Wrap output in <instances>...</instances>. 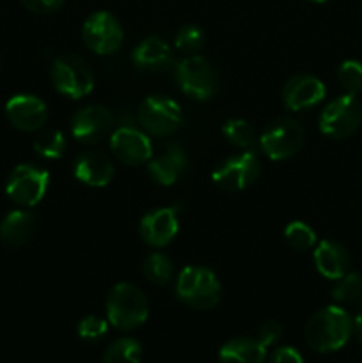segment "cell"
Instances as JSON below:
<instances>
[{
  "instance_id": "cell-24",
  "label": "cell",
  "mask_w": 362,
  "mask_h": 363,
  "mask_svg": "<svg viewBox=\"0 0 362 363\" xmlns=\"http://www.w3.org/2000/svg\"><path fill=\"white\" fill-rule=\"evenodd\" d=\"M67 142L66 137L57 128H46L38 133L34 138V151L38 152L41 158L46 160H59L60 156L66 152Z\"/></svg>"
},
{
  "instance_id": "cell-4",
  "label": "cell",
  "mask_w": 362,
  "mask_h": 363,
  "mask_svg": "<svg viewBox=\"0 0 362 363\" xmlns=\"http://www.w3.org/2000/svg\"><path fill=\"white\" fill-rule=\"evenodd\" d=\"M52 84L62 96L80 99L91 94L96 78L91 64L75 53L59 55L52 64Z\"/></svg>"
},
{
  "instance_id": "cell-32",
  "label": "cell",
  "mask_w": 362,
  "mask_h": 363,
  "mask_svg": "<svg viewBox=\"0 0 362 363\" xmlns=\"http://www.w3.org/2000/svg\"><path fill=\"white\" fill-rule=\"evenodd\" d=\"M283 337V326L277 321H265L258 330V340L265 347L272 346V344L279 342Z\"/></svg>"
},
{
  "instance_id": "cell-22",
  "label": "cell",
  "mask_w": 362,
  "mask_h": 363,
  "mask_svg": "<svg viewBox=\"0 0 362 363\" xmlns=\"http://www.w3.org/2000/svg\"><path fill=\"white\" fill-rule=\"evenodd\" d=\"M220 363H265L266 347L258 339L236 337L219 351Z\"/></svg>"
},
{
  "instance_id": "cell-36",
  "label": "cell",
  "mask_w": 362,
  "mask_h": 363,
  "mask_svg": "<svg viewBox=\"0 0 362 363\" xmlns=\"http://www.w3.org/2000/svg\"><path fill=\"white\" fill-rule=\"evenodd\" d=\"M309 2H314V4H327V2H332V0H309Z\"/></svg>"
},
{
  "instance_id": "cell-5",
  "label": "cell",
  "mask_w": 362,
  "mask_h": 363,
  "mask_svg": "<svg viewBox=\"0 0 362 363\" xmlns=\"http://www.w3.org/2000/svg\"><path fill=\"white\" fill-rule=\"evenodd\" d=\"M305 130L293 117H277L263 130L259 147L273 162H284L297 155L304 145Z\"/></svg>"
},
{
  "instance_id": "cell-3",
  "label": "cell",
  "mask_w": 362,
  "mask_h": 363,
  "mask_svg": "<svg viewBox=\"0 0 362 363\" xmlns=\"http://www.w3.org/2000/svg\"><path fill=\"white\" fill-rule=\"evenodd\" d=\"M176 294L185 305L195 311H209L222 298V286L212 269L204 266H187L176 280Z\"/></svg>"
},
{
  "instance_id": "cell-30",
  "label": "cell",
  "mask_w": 362,
  "mask_h": 363,
  "mask_svg": "<svg viewBox=\"0 0 362 363\" xmlns=\"http://www.w3.org/2000/svg\"><path fill=\"white\" fill-rule=\"evenodd\" d=\"M337 82L346 91V94L357 96L358 92H362V62L344 60L337 67Z\"/></svg>"
},
{
  "instance_id": "cell-21",
  "label": "cell",
  "mask_w": 362,
  "mask_h": 363,
  "mask_svg": "<svg viewBox=\"0 0 362 363\" xmlns=\"http://www.w3.org/2000/svg\"><path fill=\"white\" fill-rule=\"evenodd\" d=\"M34 230L35 216L25 209H14L0 222V241L11 248L23 247L34 236Z\"/></svg>"
},
{
  "instance_id": "cell-8",
  "label": "cell",
  "mask_w": 362,
  "mask_h": 363,
  "mask_svg": "<svg viewBox=\"0 0 362 363\" xmlns=\"http://www.w3.org/2000/svg\"><path fill=\"white\" fill-rule=\"evenodd\" d=\"M50 174L34 163H21L14 167L6 183V194L14 204L32 208L39 204L48 190Z\"/></svg>"
},
{
  "instance_id": "cell-11",
  "label": "cell",
  "mask_w": 362,
  "mask_h": 363,
  "mask_svg": "<svg viewBox=\"0 0 362 363\" xmlns=\"http://www.w3.org/2000/svg\"><path fill=\"white\" fill-rule=\"evenodd\" d=\"M82 39L91 52L98 55H109L121 48L124 32L114 14L106 11H96L89 14L82 27Z\"/></svg>"
},
{
  "instance_id": "cell-23",
  "label": "cell",
  "mask_w": 362,
  "mask_h": 363,
  "mask_svg": "<svg viewBox=\"0 0 362 363\" xmlns=\"http://www.w3.org/2000/svg\"><path fill=\"white\" fill-rule=\"evenodd\" d=\"M142 273H144L146 280L155 286H167L172 279L174 266L169 255L162 254V252H153L142 262Z\"/></svg>"
},
{
  "instance_id": "cell-2",
  "label": "cell",
  "mask_w": 362,
  "mask_h": 363,
  "mask_svg": "<svg viewBox=\"0 0 362 363\" xmlns=\"http://www.w3.org/2000/svg\"><path fill=\"white\" fill-rule=\"evenodd\" d=\"M149 315V301L137 286L119 282L106 296V318L114 328L131 332L146 323Z\"/></svg>"
},
{
  "instance_id": "cell-6",
  "label": "cell",
  "mask_w": 362,
  "mask_h": 363,
  "mask_svg": "<svg viewBox=\"0 0 362 363\" xmlns=\"http://www.w3.org/2000/svg\"><path fill=\"white\" fill-rule=\"evenodd\" d=\"M176 84L188 98L206 101L219 91V74L204 57L187 55L174 69Z\"/></svg>"
},
{
  "instance_id": "cell-7",
  "label": "cell",
  "mask_w": 362,
  "mask_h": 363,
  "mask_svg": "<svg viewBox=\"0 0 362 363\" xmlns=\"http://www.w3.org/2000/svg\"><path fill=\"white\" fill-rule=\"evenodd\" d=\"M138 123L148 135L169 137L180 130L183 113L172 98L163 94L148 96L138 106Z\"/></svg>"
},
{
  "instance_id": "cell-12",
  "label": "cell",
  "mask_w": 362,
  "mask_h": 363,
  "mask_svg": "<svg viewBox=\"0 0 362 363\" xmlns=\"http://www.w3.org/2000/svg\"><path fill=\"white\" fill-rule=\"evenodd\" d=\"M112 155L130 167L144 165L151 160L153 145L149 135L135 126H119L110 135Z\"/></svg>"
},
{
  "instance_id": "cell-33",
  "label": "cell",
  "mask_w": 362,
  "mask_h": 363,
  "mask_svg": "<svg viewBox=\"0 0 362 363\" xmlns=\"http://www.w3.org/2000/svg\"><path fill=\"white\" fill-rule=\"evenodd\" d=\"M31 13L52 14L62 7L64 0H20Z\"/></svg>"
},
{
  "instance_id": "cell-10",
  "label": "cell",
  "mask_w": 362,
  "mask_h": 363,
  "mask_svg": "<svg viewBox=\"0 0 362 363\" xmlns=\"http://www.w3.org/2000/svg\"><path fill=\"white\" fill-rule=\"evenodd\" d=\"M261 174V162L252 151L224 160L212 172V181L224 191H241L254 184Z\"/></svg>"
},
{
  "instance_id": "cell-9",
  "label": "cell",
  "mask_w": 362,
  "mask_h": 363,
  "mask_svg": "<svg viewBox=\"0 0 362 363\" xmlns=\"http://www.w3.org/2000/svg\"><path fill=\"white\" fill-rule=\"evenodd\" d=\"M362 123V105L353 94L337 96L319 113V131L330 138H346Z\"/></svg>"
},
{
  "instance_id": "cell-31",
  "label": "cell",
  "mask_w": 362,
  "mask_h": 363,
  "mask_svg": "<svg viewBox=\"0 0 362 363\" xmlns=\"http://www.w3.org/2000/svg\"><path fill=\"white\" fill-rule=\"evenodd\" d=\"M78 337L89 342H94V340L103 339L109 332V321L98 318V315H87V318L82 319L77 326Z\"/></svg>"
},
{
  "instance_id": "cell-20",
  "label": "cell",
  "mask_w": 362,
  "mask_h": 363,
  "mask_svg": "<svg viewBox=\"0 0 362 363\" xmlns=\"http://www.w3.org/2000/svg\"><path fill=\"white\" fill-rule=\"evenodd\" d=\"M314 264L319 275L329 280H339L350 268V255L346 248L332 240H323L314 250Z\"/></svg>"
},
{
  "instance_id": "cell-13",
  "label": "cell",
  "mask_w": 362,
  "mask_h": 363,
  "mask_svg": "<svg viewBox=\"0 0 362 363\" xmlns=\"http://www.w3.org/2000/svg\"><path fill=\"white\" fill-rule=\"evenodd\" d=\"M114 131V116L106 106L87 105L71 119V135L80 144H98Z\"/></svg>"
},
{
  "instance_id": "cell-28",
  "label": "cell",
  "mask_w": 362,
  "mask_h": 363,
  "mask_svg": "<svg viewBox=\"0 0 362 363\" xmlns=\"http://www.w3.org/2000/svg\"><path fill=\"white\" fill-rule=\"evenodd\" d=\"M362 298V275L346 273L332 289V300L337 303H357Z\"/></svg>"
},
{
  "instance_id": "cell-19",
  "label": "cell",
  "mask_w": 362,
  "mask_h": 363,
  "mask_svg": "<svg viewBox=\"0 0 362 363\" xmlns=\"http://www.w3.org/2000/svg\"><path fill=\"white\" fill-rule=\"evenodd\" d=\"M131 59L138 69L160 73L172 64V50L165 39L158 38V35H149L135 46Z\"/></svg>"
},
{
  "instance_id": "cell-14",
  "label": "cell",
  "mask_w": 362,
  "mask_h": 363,
  "mask_svg": "<svg viewBox=\"0 0 362 363\" xmlns=\"http://www.w3.org/2000/svg\"><path fill=\"white\" fill-rule=\"evenodd\" d=\"M6 116L16 130L38 131L48 119V108L38 96L16 94L6 103Z\"/></svg>"
},
{
  "instance_id": "cell-16",
  "label": "cell",
  "mask_w": 362,
  "mask_h": 363,
  "mask_svg": "<svg viewBox=\"0 0 362 363\" xmlns=\"http://www.w3.org/2000/svg\"><path fill=\"white\" fill-rule=\"evenodd\" d=\"M325 92L327 89L319 78L312 74H295L284 84L283 101L286 108L302 112L319 105L325 98Z\"/></svg>"
},
{
  "instance_id": "cell-34",
  "label": "cell",
  "mask_w": 362,
  "mask_h": 363,
  "mask_svg": "<svg viewBox=\"0 0 362 363\" xmlns=\"http://www.w3.org/2000/svg\"><path fill=\"white\" fill-rule=\"evenodd\" d=\"M270 363H304V358H302V354L295 347L283 346L272 354Z\"/></svg>"
},
{
  "instance_id": "cell-18",
  "label": "cell",
  "mask_w": 362,
  "mask_h": 363,
  "mask_svg": "<svg viewBox=\"0 0 362 363\" xmlns=\"http://www.w3.org/2000/svg\"><path fill=\"white\" fill-rule=\"evenodd\" d=\"M73 176L87 186H106L114 179V163L105 152L85 151L75 160Z\"/></svg>"
},
{
  "instance_id": "cell-26",
  "label": "cell",
  "mask_w": 362,
  "mask_h": 363,
  "mask_svg": "<svg viewBox=\"0 0 362 363\" xmlns=\"http://www.w3.org/2000/svg\"><path fill=\"white\" fill-rule=\"evenodd\" d=\"M222 131L231 144L236 145V147L245 149V151L254 149L256 142L259 140V138H256L254 128H252L251 123H247L245 119H229L224 124Z\"/></svg>"
},
{
  "instance_id": "cell-27",
  "label": "cell",
  "mask_w": 362,
  "mask_h": 363,
  "mask_svg": "<svg viewBox=\"0 0 362 363\" xmlns=\"http://www.w3.org/2000/svg\"><path fill=\"white\" fill-rule=\"evenodd\" d=\"M206 43L204 30H202L199 25L188 23L177 30L176 38H174V45L180 52H183L185 55H197L202 50Z\"/></svg>"
},
{
  "instance_id": "cell-1",
  "label": "cell",
  "mask_w": 362,
  "mask_h": 363,
  "mask_svg": "<svg viewBox=\"0 0 362 363\" xmlns=\"http://www.w3.org/2000/svg\"><path fill=\"white\" fill-rule=\"evenodd\" d=\"M353 332V323L344 308L337 305L322 308L305 326V342L316 353H332L341 350Z\"/></svg>"
},
{
  "instance_id": "cell-17",
  "label": "cell",
  "mask_w": 362,
  "mask_h": 363,
  "mask_svg": "<svg viewBox=\"0 0 362 363\" xmlns=\"http://www.w3.org/2000/svg\"><path fill=\"white\" fill-rule=\"evenodd\" d=\"M188 165L187 152L180 144H167L148 162V172L160 186H172Z\"/></svg>"
},
{
  "instance_id": "cell-15",
  "label": "cell",
  "mask_w": 362,
  "mask_h": 363,
  "mask_svg": "<svg viewBox=\"0 0 362 363\" xmlns=\"http://www.w3.org/2000/svg\"><path fill=\"white\" fill-rule=\"evenodd\" d=\"M180 230L177 211L174 208H158L146 213L138 225V233L149 247H167Z\"/></svg>"
},
{
  "instance_id": "cell-29",
  "label": "cell",
  "mask_w": 362,
  "mask_h": 363,
  "mask_svg": "<svg viewBox=\"0 0 362 363\" xmlns=\"http://www.w3.org/2000/svg\"><path fill=\"white\" fill-rule=\"evenodd\" d=\"M284 238L295 250H309L316 245V233L304 222H291L284 229Z\"/></svg>"
},
{
  "instance_id": "cell-35",
  "label": "cell",
  "mask_w": 362,
  "mask_h": 363,
  "mask_svg": "<svg viewBox=\"0 0 362 363\" xmlns=\"http://www.w3.org/2000/svg\"><path fill=\"white\" fill-rule=\"evenodd\" d=\"M353 332H355V335H357L358 342L362 344V312L357 315V318H355V321H353Z\"/></svg>"
},
{
  "instance_id": "cell-25",
  "label": "cell",
  "mask_w": 362,
  "mask_h": 363,
  "mask_svg": "<svg viewBox=\"0 0 362 363\" xmlns=\"http://www.w3.org/2000/svg\"><path fill=\"white\" fill-rule=\"evenodd\" d=\"M142 347L135 339H117L106 347L103 363H141Z\"/></svg>"
}]
</instances>
